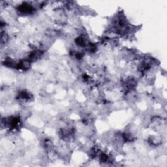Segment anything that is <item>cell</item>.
Wrapping results in <instances>:
<instances>
[{"label":"cell","instance_id":"4","mask_svg":"<svg viewBox=\"0 0 167 167\" xmlns=\"http://www.w3.org/2000/svg\"><path fill=\"white\" fill-rule=\"evenodd\" d=\"M8 40V37L5 33L1 32V44H5Z\"/></svg>","mask_w":167,"mask_h":167},{"label":"cell","instance_id":"2","mask_svg":"<svg viewBox=\"0 0 167 167\" xmlns=\"http://www.w3.org/2000/svg\"><path fill=\"white\" fill-rule=\"evenodd\" d=\"M32 95H31V93L27 92V91H22L18 94V99L19 100H20L23 102H28L30 101L32 99Z\"/></svg>","mask_w":167,"mask_h":167},{"label":"cell","instance_id":"3","mask_svg":"<svg viewBox=\"0 0 167 167\" xmlns=\"http://www.w3.org/2000/svg\"><path fill=\"white\" fill-rule=\"evenodd\" d=\"M161 140L159 137H151L149 138L148 142L150 143L151 145L156 146H158V145H159V144H161Z\"/></svg>","mask_w":167,"mask_h":167},{"label":"cell","instance_id":"1","mask_svg":"<svg viewBox=\"0 0 167 167\" xmlns=\"http://www.w3.org/2000/svg\"><path fill=\"white\" fill-rule=\"evenodd\" d=\"M18 11L22 14H32L34 11V8L31 5L25 4L20 5L18 7Z\"/></svg>","mask_w":167,"mask_h":167}]
</instances>
